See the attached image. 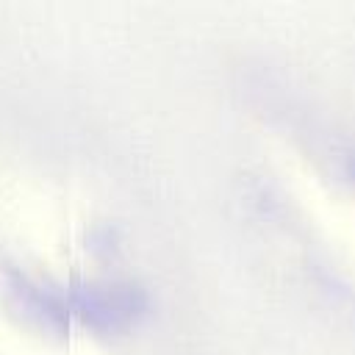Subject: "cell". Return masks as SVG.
Returning a JSON list of instances; mask_svg holds the SVG:
<instances>
[{"mask_svg": "<svg viewBox=\"0 0 355 355\" xmlns=\"http://www.w3.org/2000/svg\"><path fill=\"white\" fill-rule=\"evenodd\" d=\"M349 169H352V175H355V158H352V164H349Z\"/></svg>", "mask_w": 355, "mask_h": 355, "instance_id": "1", "label": "cell"}]
</instances>
